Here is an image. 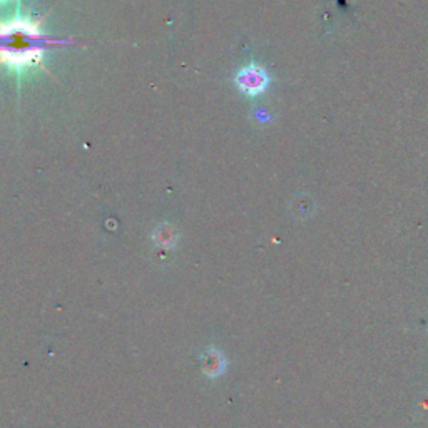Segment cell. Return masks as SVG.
<instances>
[{"label": "cell", "mask_w": 428, "mask_h": 428, "mask_svg": "<svg viewBox=\"0 0 428 428\" xmlns=\"http://www.w3.org/2000/svg\"><path fill=\"white\" fill-rule=\"evenodd\" d=\"M3 2H10V0H0V3H3Z\"/></svg>", "instance_id": "3"}, {"label": "cell", "mask_w": 428, "mask_h": 428, "mask_svg": "<svg viewBox=\"0 0 428 428\" xmlns=\"http://www.w3.org/2000/svg\"><path fill=\"white\" fill-rule=\"evenodd\" d=\"M44 17L18 12L9 21H0V66L24 75L32 71L45 69L44 58L49 47L62 45L59 39L42 32Z\"/></svg>", "instance_id": "1"}, {"label": "cell", "mask_w": 428, "mask_h": 428, "mask_svg": "<svg viewBox=\"0 0 428 428\" xmlns=\"http://www.w3.org/2000/svg\"><path fill=\"white\" fill-rule=\"evenodd\" d=\"M234 84L246 97H257L270 86V75L257 64H249L236 72Z\"/></svg>", "instance_id": "2"}]
</instances>
